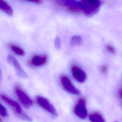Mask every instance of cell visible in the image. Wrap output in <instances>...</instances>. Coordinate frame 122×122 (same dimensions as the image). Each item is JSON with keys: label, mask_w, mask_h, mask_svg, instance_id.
<instances>
[{"label": "cell", "mask_w": 122, "mask_h": 122, "mask_svg": "<svg viewBox=\"0 0 122 122\" xmlns=\"http://www.w3.org/2000/svg\"><path fill=\"white\" fill-rule=\"evenodd\" d=\"M80 2L81 13L87 16H91L96 14L102 4V1L98 0H84Z\"/></svg>", "instance_id": "obj_1"}, {"label": "cell", "mask_w": 122, "mask_h": 122, "mask_svg": "<svg viewBox=\"0 0 122 122\" xmlns=\"http://www.w3.org/2000/svg\"><path fill=\"white\" fill-rule=\"evenodd\" d=\"M0 97L4 102L14 109L16 115L20 119L29 122L32 121V119L22 110L18 102L3 94L0 95Z\"/></svg>", "instance_id": "obj_2"}, {"label": "cell", "mask_w": 122, "mask_h": 122, "mask_svg": "<svg viewBox=\"0 0 122 122\" xmlns=\"http://www.w3.org/2000/svg\"><path fill=\"white\" fill-rule=\"evenodd\" d=\"M56 3L60 7L65 9L67 11L73 13H81L80 1L76 0H58Z\"/></svg>", "instance_id": "obj_3"}, {"label": "cell", "mask_w": 122, "mask_h": 122, "mask_svg": "<svg viewBox=\"0 0 122 122\" xmlns=\"http://www.w3.org/2000/svg\"><path fill=\"white\" fill-rule=\"evenodd\" d=\"M36 101L41 108L50 113L52 116L54 117L57 116L58 114L55 108L47 99L39 95L36 97Z\"/></svg>", "instance_id": "obj_4"}, {"label": "cell", "mask_w": 122, "mask_h": 122, "mask_svg": "<svg viewBox=\"0 0 122 122\" xmlns=\"http://www.w3.org/2000/svg\"><path fill=\"white\" fill-rule=\"evenodd\" d=\"M60 81L62 87L68 92L74 95H79L80 94V91L74 86L67 76H61Z\"/></svg>", "instance_id": "obj_5"}, {"label": "cell", "mask_w": 122, "mask_h": 122, "mask_svg": "<svg viewBox=\"0 0 122 122\" xmlns=\"http://www.w3.org/2000/svg\"><path fill=\"white\" fill-rule=\"evenodd\" d=\"M15 93L21 104L26 108H30L32 105V101L27 93L20 87H17L15 89Z\"/></svg>", "instance_id": "obj_6"}, {"label": "cell", "mask_w": 122, "mask_h": 122, "mask_svg": "<svg viewBox=\"0 0 122 122\" xmlns=\"http://www.w3.org/2000/svg\"><path fill=\"white\" fill-rule=\"evenodd\" d=\"M8 61L14 67L16 74L21 78H26L27 74L24 71L18 61L11 55H8L7 58Z\"/></svg>", "instance_id": "obj_7"}, {"label": "cell", "mask_w": 122, "mask_h": 122, "mask_svg": "<svg viewBox=\"0 0 122 122\" xmlns=\"http://www.w3.org/2000/svg\"><path fill=\"white\" fill-rule=\"evenodd\" d=\"M85 105V100L83 99H80L74 107V113L78 117L81 119H84L87 115Z\"/></svg>", "instance_id": "obj_8"}, {"label": "cell", "mask_w": 122, "mask_h": 122, "mask_svg": "<svg viewBox=\"0 0 122 122\" xmlns=\"http://www.w3.org/2000/svg\"><path fill=\"white\" fill-rule=\"evenodd\" d=\"M71 72L74 79L80 83L84 82L87 79L85 72L79 67L73 65L71 68Z\"/></svg>", "instance_id": "obj_9"}, {"label": "cell", "mask_w": 122, "mask_h": 122, "mask_svg": "<svg viewBox=\"0 0 122 122\" xmlns=\"http://www.w3.org/2000/svg\"><path fill=\"white\" fill-rule=\"evenodd\" d=\"M48 57L47 55H35L31 59L30 64L35 67H40L45 64L48 61Z\"/></svg>", "instance_id": "obj_10"}, {"label": "cell", "mask_w": 122, "mask_h": 122, "mask_svg": "<svg viewBox=\"0 0 122 122\" xmlns=\"http://www.w3.org/2000/svg\"><path fill=\"white\" fill-rule=\"evenodd\" d=\"M0 10L9 16H12L13 13V9L10 5L3 0H0Z\"/></svg>", "instance_id": "obj_11"}, {"label": "cell", "mask_w": 122, "mask_h": 122, "mask_svg": "<svg viewBox=\"0 0 122 122\" xmlns=\"http://www.w3.org/2000/svg\"><path fill=\"white\" fill-rule=\"evenodd\" d=\"M89 119L92 122H105L102 116L97 112L91 114L89 116Z\"/></svg>", "instance_id": "obj_12"}, {"label": "cell", "mask_w": 122, "mask_h": 122, "mask_svg": "<svg viewBox=\"0 0 122 122\" xmlns=\"http://www.w3.org/2000/svg\"><path fill=\"white\" fill-rule=\"evenodd\" d=\"M82 43V38L80 35H74L70 40V44L72 46H80Z\"/></svg>", "instance_id": "obj_13"}, {"label": "cell", "mask_w": 122, "mask_h": 122, "mask_svg": "<svg viewBox=\"0 0 122 122\" xmlns=\"http://www.w3.org/2000/svg\"><path fill=\"white\" fill-rule=\"evenodd\" d=\"M9 47L10 48V49H11V50L14 52L15 53H16V54L20 55V56H23L25 54V52L24 51V50L20 48V47L15 45V44H10L9 45Z\"/></svg>", "instance_id": "obj_14"}, {"label": "cell", "mask_w": 122, "mask_h": 122, "mask_svg": "<svg viewBox=\"0 0 122 122\" xmlns=\"http://www.w3.org/2000/svg\"><path fill=\"white\" fill-rule=\"evenodd\" d=\"M54 46L57 49H60L61 47V40L59 36H57L54 41Z\"/></svg>", "instance_id": "obj_15"}, {"label": "cell", "mask_w": 122, "mask_h": 122, "mask_svg": "<svg viewBox=\"0 0 122 122\" xmlns=\"http://www.w3.org/2000/svg\"><path fill=\"white\" fill-rule=\"evenodd\" d=\"M0 115L5 117L8 115V112L6 109L0 103Z\"/></svg>", "instance_id": "obj_16"}, {"label": "cell", "mask_w": 122, "mask_h": 122, "mask_svg": "<svg viewBox=\"0 0 122 122\" xmlns=\"http://www.w3.org/2000/svg\"><path fill=\"white\" fill-rule=\"evenodd\" d=\"M106 48L107 49V50L110 52V53H115V50L114 49V48L110 44H107L106 45Z\"/></svg>", "instance_id": "obj_17"}, {"label": "cell", "mask_w": 122, "mask_h": 122, "mask_svg": "<svg viewBox=\"0 0 122 122\" xmlns=\"http://www.w3.org/2000/svg\"><path fill=\"white\" fill-rule=\"evenodd\" d=\"M101 71L103 74H106L108 72V67L105 64L102 65L101 67Z\"/></svg>", "instance_id": "obj_18"}, {"label": "cell", "mask_w": 122, "mask_h": 122, "mask_svg": "<svg viewBox=\"0 0 122 122\" xmlns=\"http://www.w3.org/2000/svg\"><path fill=\"white\" fill-rule=\"evenodd\" d=\"M30 2L33 3L34 4H41L42 3L43 1L42 0H33V1H30Z\"/></svg>", "instance_id": "obj_19"}, {"label": "cell", "mask_w": 122, "mask_h": 122, "mask_svg": "<svg viewBox=\"0 0 122 122\" xmlns=\"http://www.w3.org/2000/svg\"><path fill=\"white\" fill-rule=\"evenodd\" d=\"M118 96L119 97V98L120 99V100H121L122 99V89H121V87H120V89L118 90Z\"/></svg>", "instance_id": "obj_20"}, {"label": "cell", "mask_w": 122, "mask_h": 122, "mask_svg": "<svg viewBox=\"0 0 122 122\" xmlns=\"http://www.w3.org/2000/svg\"><path fill=\"white\" fill-rule=\"evenodd\" d=\"M1 76H2V75H1V70L0 69V81H1Z\"/></svg>", "instance_id": "obj_21"}, {"label": "cell", "mask_w": 122, "mask_h": 122, "mask_svg": "<svg viewBox=\"0 0 122 122\" xmlns=\"http://www.w3.org/2000/svg\"><path fill=\"white\" fill-rule=\"evenodd\" d=\"M0 122H2V120H1V119L0 118Z\"/></svg>", "instance_id": "obj_22"}, {"label": "cell", "mask_w": 122, "mask_h": 122, "mask_svg": "<svg viewBox=\"0 0 122 122\" xmlns=\"http://www.w3.org/2000/svg\"><path fill=\"white\" fill-rule=\"evenodd\" d=\"M114 122H118V121H114Z\"/></svg>", "instance_id": "obj_23"}]
</instances>
